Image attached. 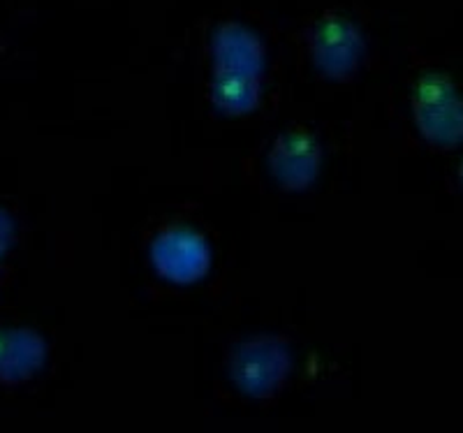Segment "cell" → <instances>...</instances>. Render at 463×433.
I'll use <instances>...</instances> for the list:
<instances>
[{
    "instance_id": "6da1fadb",
    "label": "cell",
    "mask_w": 463,
    "mask_h": 433,
    "mask_svg": "<svg viewBox=\"0 0 463 433\" xmlns=\"http://www.w3.org/2000/svg\"><path fill=\"white\" fill-rule=\"evenodd\" d=\"M415 121L429 142L440 146L463 142V100L442 72L421 74L417 81Z\"/></svg>"
},
{
    "instance_id": "7a4b0ae2",
    "label": "cell",
    "mask_w": 463,
    "mask_h": 433,
    "mask_svg": "<svg viewBox=\"0 0 463 433\" xmlns=\"http://www.w3.org/2000/svg\"><path fill=\"white\" fill-rule=\"evenodd\" d=\"M288 371V348L276 338H253L239 345L232 354V381L250 397H267L276 391Z\"/></svg>"
},
{
    "instance_id": "3957f363",
    "label": "cell",
    "mask_w": 463,
    "mask_h": 433,
    "mask_svg": "<svg viewBox=\"0 0 463 433\" xmlns=\"http://www.w3.org/2000/svg\"><path fill=\"white\" fill-rule=\"evenodd\" d=\"M364 56V37L353 22L326 16L313 35V61L329 80H345L357 70Z\"/></svg>"
},
{
    "instance_id": "277c9868",
    "label": "cell",
    "mask_w": 463,
    "mask_h": 433,
    "mask_svg": "<svg viewBox=\"0 0 463 433\" xmlns=\"http://www.w3.org/2000/svg\"><path fill=\"white\" fill-rule=\"evenodd\" d=\"M153 265L172 283H195L209 271L211 253L200 234L169 230L160 234L151 250Z\"/></svg>"
},
{
    "instance_id": "5b68a950",
    "label": "cell",
    "mask_w": 463,
    "mask_h": 433,
    "mask_svg": "<svg viewBox=\"0 0 463 433\" xmlns=\"http://www.w3.org/2000/svg\"><path fill=\"white\" fill-rule=\"evenodd\" d=\"M269 167L288 191H304L320 172V146L311 135L288 133L274 144Z\"/></svg>"
},
{
    "instance_id": "8992f818",
    "label": "cell",
    "mask_w": 463,
    "mask_h": 433,
    "mask_svg": "<svg viewBox=\"0 0 463 433\" xmlns=\"http://www.w3.org/2000/svg\"><path fill=\"white\" fill-rule=\"evenodd\" d=\"M216 72L255 77L264 70V44L250 28L241 24H225L216 28L211 40Z\"/></svg>"
},
{
    "instance_id": "52a82bcc",
    "label": "cell",
    "mask_w": 463,
    "mask_h": 433,
    "mask_svg": "<svg viewBox=\"0 0 463 433\" xmlns=\"http://www.w3.org/2000/svg\"><path fill=\"white\" fill-rule=\"evenodd\" d=\"M47 362V344L31 329H0V382L33 378Z\"/></svg>"
},
{
    "instance_id": "ba28073f",
    "label": "cell",
    "mask_w": 463,
    "mask_h": 433,
    "mask_svg": "<svg viewBox=\"0 0 463 433\" xmlns=\"http://www.w3.org/2000/svg\"><path fill=\"white\" fill-rule=\"evenodd\" d=\"M213 105L225 114H246L255 109L260 100V80L243 74L216 72L211 84Z\"/></svg>"
},
{
    "instance_id": "9c48e42d",
    "label": "cell",
    "mask_w": 463,
    "mask_h": 433,
    "mask_svg": "<svg viewBox=\"0 0 463 433\" xmlns=\"http://www.w3.org/2000/svg\"><path fill=\"white\" fill-rule=\"evenodd\" d=\"M14 243V221L5 212H0V258L12 249Z\"/></svg>"
},
{
    "instance_id": "30bf717a",
    "label": "cell",
    "mask_w": 463,
    "mask_h": 433,
    "mask_svg": "<svg viewBox=\"0 0 463 433\" xmlns=\"http://www.w3.org/2000/svg\"><path fill=\"white\" fill-rule=\"evenodd\" d=\"M461 184H463V163H461Z\"/></svg>"
}]
</instances>
